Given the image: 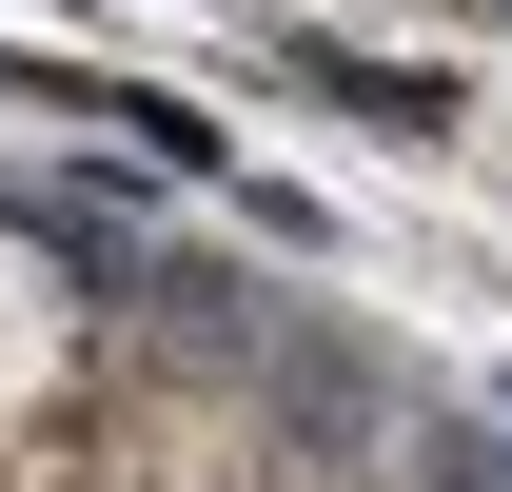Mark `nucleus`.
<instances>
[{
    "mask_svg": "<svg viewBox=\"0 0 512 492\" xmlns=\"http://www.w3.org/2000/svg\"><path fill=\"white\" fill-rule=\"evenodd\" d=\"M60 492H256V433L217 394H138V414H79Z\"/></svg>",
    "mask_w": 512,
    "mask_h": 492,
    "instance_id": "nucleus-1",
    "label": "nucleus"
}]
</instances>
